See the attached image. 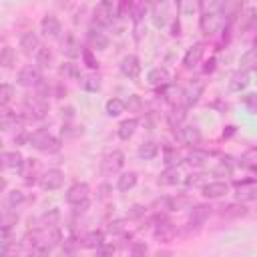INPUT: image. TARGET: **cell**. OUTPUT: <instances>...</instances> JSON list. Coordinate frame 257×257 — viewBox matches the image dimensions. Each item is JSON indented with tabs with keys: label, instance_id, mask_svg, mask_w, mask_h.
Segmentation results:
<instances>
[{
	"label": "cell",
	"instance_id": "obj_23",
	"mask_svg": "<svg viewBox=\"0 0 257 257\" xmlns=\"http://www.w3.org/2000/svg\"><path fill=\"white\" fill-rule=\"evenodd\" d=\"M78 82H80V88L82 90H86V92H98L100 90V76L98 74H86V76H80L78 78Z\"/></svg>",
	"mask_w": 257,
	"mask_h": 257
},
{
	"label": "cell",
	"instance_id": "obj_12",
	"mask_svg": "<svg viewBox=\"0 0 257 257\" xmlns=\"http://www.w3.org/2000/svg\"><path fill=\"white\" fill-rule=\"evenodd\" d=\"M90 195V187L86 183H74L68 191H66V203L74 205V203H80V201H86Z\"/></svg>",
	"mask_w": 257,
	"mask_h": 257
},
{
	"label": "cell",
	"instance_id": "obj_29",
	"mask_svg": "<svg viewBox=\"0 0 257 257\" xmlns=\"http://www.w3.org/2000/svg\"><path fill=\"white\" fill-rule=\"evenodd\" d=\"M38 151H40V153H48V155L58 153V151H60V139H56V137L48 135V137L38 145Z\"/></svg>",
	"mask_w": 257,
	"mask_h": 257
},
{
	"label": "cell",
	"instance_id": "obj_1",
	"mask_svg": "<svg viewBox=\"0 0 257 257\" xmlns=\"http://www.w3.org/2000/svg\"><path fill=\"white\" fill-rule=\"evenodd\" d=\"M24 112H26V118H30V120H42L48 114V102H46V98H42L38 94L26 96L24 98Z\"/></svg>",
	"mask_w": 257,
	"mask_h": 257
},
{
	"label": "cell",
	"instance_id": "obj_47",
	"mask_svg": "<svg viewBox=\"0 0 257 257\" xmlns=\"http://www.w3.org/2000/svg\"><path fill=\"white\" fill-rule=\"evenodd\" d=\"M20 203H24V193L22 191H10L8 193V205L10 207H16V205H20Z\"/></svg>",
	"mask_w": 257,
	"mask_h": 257
},
{
	"label": "cell",
	"instance_id": "obj_14",
	"mask_svg": "<svg viewBox=\"0 0 257 257\" xmlns=\"http://www.w3.org/2000/svg\"><path fill=\"white\" fill-rule=\"evenodd\" d=\"M219 26H221L219 14H215V12H203V16H201V32H203L205 36L215 34Z\"/></svg>",
	"mask_w": 257,
	"mask_h": 257
},
{
	"label": "cell",
	"instance_id": "obj_6",
	"mask_svg": "<svg viewBox=\"0 0 257 257\" xmlns=\"http://www.w3.org/2000/svg\"><path fill=\"white\" fill-rule=\"evenodd\" d=\"M62 183H64V173L60 169H48L40 177V187L44 191H56L62 187Z\"/></svg>",
	"mask_w": 257,
	"mask_h": 257
},
{
	"label": "cell",
	"instance_id": "obj_16",
	"mask_svg": "<svg viewBox=\"0 0 257 257\" xmlns=\"http://www.w3.org/2000/svg\"><path fill=\"white\" fill-rule=\"evenodd\" d=\"M20 48L24 50V54H36V50L40 48V38L36 36V32H24L20 36Z\"/></svg>",
	"mask_w": 257,
	"mask_h": 257
},
{
	"label": "cell",
	"instance_id": "obj_26",
	"mask_svg": "<svg viewBox=\"0 0 257 257\" xmlns=\"http://www.w3.org/2000/svg\"><path fill=\"white\" fill-rule=\"evenodd\" d=\"M247 84H249V72H247V70H237V72L233 74L231 82H229V88L235 90V92H239V90L247 88Z\"/></svg>",
	"mask_w": 257,
	"mask_h": 257
},
{
	"label": "cell",
	"instance_id": "obj_56",
	"mask_svg": "<svg viewBox=\"0 0 257 257\" xmlns=\"http://www.w3.org/2000/svg\"><path fill=\"white\" fill-rule=\"evenodd\" d=\"M235 133V126H227V131H223V137H231Z\"/></svg>",
	"mask_w": 257,
	"mask_h": 257
},
{
	"label": "cell",
	"instance_id": "obj_55",
	"mask_svg": "<svg viewBox=\"0 0 257 257\" xmlns=\"http://www.w3.org/2000/svg\"><path fill=\"white\" fill-rule=\"evenodd\" d=\"M145 251H147L145 245H139V247H133V249H131V253H145Z\"/></svg>",
	"mask_w": 257,
	"mask_h": 257
},
{
	"label": "cell",
	"instance_id": "obj_32",
	"mask_svg": "<svg viewBox=\"0 0 257 257\" xmlns=\"http://www.w3.org/2000/svg\"><path fill=\"white\" fill-rule=\"evenodd\" d=\"M16 223H18V213H16V211H12V209L0 211V227H4V229H12Z\"/></svg>",
	"mask_w": 257,
	"mask_h": 257
},
{
	"label": "cell",
	"instance_id": "obj_44",
	"mask_svg": "<svg viewBox=\"0 0 257 257\" xmlns=\"http://www.w3.org/2000/svg\"><path fill=\"white\" fill-rule=\"evenodd\" d=\"M185 183H187L189 187H203V185L207 183V175H201V173L189 175V177L185 179Z\"/></svg>",
	"mask_w": 257,
	"mask_h": 257
},
{
	"label": "cell",
	"instance_id": "obj_40",
	"mask_svg": "<svg viewBox=\"0 0 257 257\" xmlns=\"http://www.w3.org/2000/svg\"><path fill=\"white\" fill-rule=\"evenodd\" d=\"M50 60H52V52H50V48L40 46V48L36 50V64H38V66H48Z\"/></svg>",
	"mask_w": 257,
	"mask_h": 257
},
{
	"label": "cell",
	"instance_id": "obj_9",
	"mask_svg": "<svg viewBox=\"0 0 257 257\" xmlns=\"http://www.w3.org/2000/svg\"><path fill=\"white\" fill-rule=\"evenodd\" d=\"M118 68H120V72H122L126 78H137V76L141 74V60H139V56H135V54H126V56L120 60Z\"/></svg>",
	"mask_w": 257,
	"mask_h": 257
},
{
	"label": "cell",
	"instance_id": "obj_18",
	"mask_svg": "<svg viewBox=\"0 0 257 257\" xmlns=\"http://www.w3.org/2000/svg\"><path fill=\"white\" fill-rule=\"evenodd\" d=\"M169 70L167 68H161V66H157V68H151L149 70V74H147V82L149 84H153V86H165V84H169Z\"/></svg>",
	"mask_w": 257,
	"mask_h": 257
},
{
	"label": "cell",
	"instance_id": "obj_21",
	"mask_svg": "<svg viewBox=\"0 0 257 257\" xmlns=\"http://www.w3.org/2000/svg\"><path fill=\"white\" fill-rule=\"evenodd\" d=\"M36 169H38V161H36V159H22V163H20V167H18V171H20V175L26 179V183H34V173H36Z\"/></svg>",
	"mask_w": 257,
	"mask_h": 257
},
{
	"label": "cell",
	"instance_id": "obj_3",
	"mask_svg": "<svg viewBox=\"0 0 257 257\" xmlns=\"http://www.w3.org/2000/svg\"><path fill=\"white\" fill-rule=\"evenodd\" d=\"M112 0H100L96 6H94V10H92V20H94V24H98V26H108V24H112V18H114V8H112Z\"/></svg>",
	"mask_w": 257,
	"mask_h": 257
},
{
	"label": "cell",
	"instance_id": "obj_34",
	"mask_svg": "<svg viewBox=\"0 0 257 257\" xmlns=\"http://www.w3.org/2000/svg\"><path fill=\"white\" fill-rule=\"evenodd\" d=\"M102 241H104V233H102V231H90V233L82 239V245L88 247V249H96Z\"/></svg>",
	"mask_w": 257,
	"mask_h": 257
},
{
	"label": "cell",
	"instance_id": "obj_42",
	"mask_svg": "<svg viewBox=\"0 0 257 257\" xmlns=\"http://www.w3.org/2000/svg\"><path fill=\"white\" fill-rule=\"evenodd\" d=\"M253 24H255V8H249L245 14H241V28L253 30Z\"/></svg>",
	"mask_w": 257,
	"mask_h": 257
},
{
	"label": "cell",
	"instance_id": "obj_13",
	"mask_svg": "<svg viewBox=\"0 0 257 257\" xmlns=\"http://www.w3.org/2000/svg\"><path fill=\"white\" fill-rule=\"evenodd\" d=\"M211 205H195L193 209H191V215H189V227L193 229H197V227H201L207 219H209V215H211Z\"/></svg>",
	"mask_w": 257,
	"mask_h": 257
},
{
	"label": "cell",
	"instance_id": "obj_62",
	"mask_svg": "<svg viewBox=\"0 0 257 257\" xmlns=\"http://www.w3.org/2000/svg\"><path fill=\"white\" fill-rule=\"evenodd\" d=\"M112 2H114V0H112Z\"/></svg>",
	"mask_w": 257,
	"mask_h": 257
},
{
	"label": "cell",
	"instance_id": "obj_45",
	"mask_svg": "<svg viewBox=\"0 0 257 257\" xmlns=\"http://www.w3.org/2000/svg\"><path fill=\"white\" fill-rule=\"evenodd\" d=\"M124 106H126L128 110H133V112H139V110H141V106H143V100H141V96H139V94H131V96H128V100H124Z\"/></svg>",
	"mask_w": 257,
	"mask_h": 257
},
{
	"label": "cell",
	"instance_id": "obj_25",
	"mask_svg": "<svg viewBox=\"0 0 257 257\" xmlns=\"http://www.w3.org/2000/svg\"><path fill=\"white\" fill-rule=\"evenodd\" d=\"M104 110H106V114H108V116H120V114L126 110V106H124V100H122V98L112 96V98H108V100H106Z\"/></svg>",
	"mask_w": 257,
	"mask_h": 257
},
{
	"label": "cell",
	"instance_id": "obj_28",
	"mask_svg": "<svg viewBox=\"0 0 257 257\" xmlns=\"http://www.w3.org/2000/svg\"><path fill=\"white\" fill-rule=\"evenodd\" d=\"M62 52H64L68 58H74V56H78V54L82 52V48H80V42H78L74 36H68V38L62 42Z\"/></svg>",
	"mask_w": 257,
	"mask_h": 257
},
{
	"label": "cell",
	"instance_id": "obj_36",
	"mask_svg": "<svg viewBox=\"0 0 257 257\" xmlns=\"http://www.w3.org/2000/svg\"><path fill=\"white\" fill-rule=\"evenodd\" d=\"M239 165L245 167V169H249V171H253L255 165H257V151L255 149H249L247 153H243L241 159H239Z\"/></svg>",
	"mask_w": 257,
	"mask_h": 257
},
{
	"label": "cell",
	"instance_id": "obj_54",
	"mask_svg": "<svg viewBox=\"0 0 257 257\" xmlns=\"http://www.w3.org/2000/svg\"><path fill=\"white\" fill-rule=\"evenodd\" d=\"M213 68H215V58H211V60L207 62V66H205V72H213Z\"/></svg>",
	"mask_w": 257,
	"mask_h": 257
},
{
	"label": "cell",
	"instance_id": "obj_43",
	"mask_svg": "<svg viewBox=\"0 0 257 257\" xmlns=\"http://www.w3.org/2000/svg\"><path fill=\"white\" fill-rule=\"evenodd\" d=\"M165 163H167V167H171V165H179V163H181V155H179L175 149L167 147V149H165Z\"/></svg>",
	"mask_w": 257,
	"mask_h": 257
},
{
	"label": "cell",
	"instance_id": "obj_46",
	"mask_svg": "<svg viewBox=\"0 0 257 257\" xmlns=\"http://www.w3.org/2000/svg\"><path fill=\"white\" fill-rule=\"evenodd\" d=\"M80 54H82L84 64H86L88 68H96V66H98V60L92 56V50H90V48H82V52H80Z\"/></svg>",
	"mask_w": 257,
	"mask_h": 257
},
{
	"label": "cell",
	"instance_id": "obj_8",
	"mask_svg": "<svg viewBox=\"0 0 257 257\" xmlns=\"http://www.w3.org/2000/svg\"><path fill=\"white\" fill-rule=\"evenodd\" d=\"M201 191H203L205 199H221L229 193V185L223 183V181H209L201 187Z\"/></svg>",
	"mask_w": 257,
	"mask_h": 257
},
{
	"label": "cell",
	"instance_id": "obj_51",
	"mask_svg": "<svg viewBox=\"0 0 257 257\" xmlns=\"http://www.w3.org/2000/svg\"><path fill=\"white\" fill-rule=\"evenodd\" d=\"M255 98H257L255 94H247V96L243 98V102L247 104V108H249L251 112H255Z\"/></svg>",
	"mask_w": 257,
	"mask_h": 257
},
{
	"label": "cell",
	"instance_id": "obj_52",
	"mask_svg": "<svg viewBox=\"0 0 257 257\" xmlns=\"http://www.w3.org/2000/svg\"><path fill=\"white\" fill-rule=\"evenodd\" d=\"M108 231H110V233H124V227H122V221H114V223H110V227H108Z\"/></svg>",
	"mask_w": 257,
	"mask_h": 257
},
{
	"label": "cell",
	"instance_id": "obj_50",
	"mask_svg": "<svg viewBox=\"0 0 257 257\" xmlns=\"http://www.w3.org/2000/svg\"><path fill=\"white\" fill-rule=\"evenodd\" d=\"M28 137H30V135H28V133H26L24 128H20V131H18V135L14 137V143H16V145H22V143H28Z\"/></svg>",
	"mask_w": 257,
	"mask_h": 257
},
{
	"label": "cell",
	"instance_id": "obj_53",
	"mask_svg": "<svg viewBox=\"0 0 257 257\" xmlns=\"http://www.w3.org/2000/svg\"><path fill=\"white\" fill-rule=\"evenodd\" d=\"M141 215H145V207H141V205L133 207V211L128 213V217H141Z\"/></svg>",
	"mask_w": 257,
	"mask_h": 257
},
{
	"label": "cell",
	"instance_id": "obj_41",
	"mask_svg": "<svg viewBox=\"0 0 257 257\" xmlns=\"http://www.w3.org/2000/svg\"><path fill=\"white\" fill-rule=\"evenodd\" d=\"M12 243H16L14 237H12V229H4V227H0V251H6Z\"/></svg>",
	"mask_w": 257,
	"mask_h": 257
},
{
	"label": "cell",
	"instance_id": "obj_7",
	"mask_svg": "<svg viewBox=\"0 0 257 257\" xmlns=\"http://www.w3.org/2000/svg\"><path fill=\"white\" fill-rule=\"evenodd\" d=\"M177 128H179V131H177V139H179L181 143H185V145H199L201 139H203L201 131H199L197 126H193V124H181V126H177Z\"/></svg>",
	"mask_w": 257,
	"mask_h": 257
},
{
	"label": "cell",
	"instance_id": "obj_27",
	"mask_svg": "<svg viewBox=\"0 0 257 257\" xmlns=\"http://www.w3.org/2000/svg\"><path fill=\"white\" fill-rule=\"evenodd\" d=\"M221 217H225V219H237V217H245L247 215V207H243V205H225V207H221Z\"/></svg>",
	"mask_w": 257,
	"mask_h": 257
},
{
	"label": "cell",
	"instance_id": "obj_2",
	"mask_svg": "<svg viewBox=\"0 0 257 257\" xmlns=\"http://www.w3.org/2000/svg\"><path fill=\"white\" fill-rule=\"evenodd\" d=\"M124 167V153L122 151H112L102 157L100 161V173L102 177H112Z\"/></svg>",
	"mask_w": 257,
	"mask_h": 257
},
{
	"label": "cell",
	"instance_id": "obj_11",
	"mask_svg": "<svg viewBox=\"0 0 257 257\" xmlns=\"http://www.w3.org/2000/svg\"><path fill=\"white\" fill-rule=\"evenodd\" d=\"M203 54H205V44H203V42L193 44V46L185 52V56H183V66H185V68H195V66L203 60Z\"/></svg>",
	"mask_w": 257,
	"mask_h": 257
},
{
	"label": "cell",
	"instance_id": "obj_19",
	"mask_svg": "<svg viewBox=\"0 0 257 257\" xmlns=\"http://www.w3.org/2000/svg\"><path fill=\"white\" fill-rule=\"evenodd\" d=\"M181 171H179V167L177 165H171V167H167L161 175H159V185H167V187H171V185H177V183H181Z\"/></svg>",
	"mask_w": 257,
	"mask_h": 257
},
{
	"label": "cell",
	"instance_id": "obj_10",
	"mask_svg": "<svg viewBox=\"0 0 257 257\" xmlns=\"http://www.w3.org/2000/svg\"><path fill=\"white\" fill-rule=\"evenodd\" d=\"M60 30H62V24H60V20H58L54 14H46V16L40 20V32H42L44 36L56 38V36L60 34Z\"/></svg>",
	"mask_w": 257,
	"mask_h": 257
},
{
	"label": "cell",
	"instance_id": "obj_37",
	"mask_svg": "<svg viewBox=\"0 0 257 257\" xmlns=\"http://www.w3.org/2000/svg\"><path fill=\"white\" fill-rule=\"evenodd\" d=\"M60 74H64L66 78H72V80H78L80 78V68L76 62H64L60 66Z\"/></svg>",
	"mask_w": 257,
	"mask_h": 257
},
{
	"label": "cell",
	"instance_id": "obj_49",
	"mask_svg": "<svg viewBox=\"0 0 257 257\" xmlns=\"http://www.w3.org/2000/svg\"><path fill=\"white\" fill-rule=\"evenodd\" d=\"M94 251H96V255H112V253H114V247H112V245H106V243L102 241Z\"/></svg>",
	"mask_w": 257,
	"mask_h": 257
},
{
	"label": "cell",
	"instance_id": "obj_24",
	"mask_svg": "<svg viewBox=\"0 0 257 257\" xmlns=\"http://www.w3.org/2000/svg\"><path fill=\"white\" fill-rule=\"evenodd\" d=\"M137 155L143 159V161H151L159 155V145L153 143V141H147V143H141L139 149H137Z\"/></svg>",
	"mask_w": 257,
	"mask_h": 257
},
{
	"label": "cell",
	"instance_id": "obj_30",
	"mask_svg": "<svg viewBox=\"0 0 257 257\" xmlns=\"http://www.w3.org/2000/svg\"><path fill=\"white\" fill-rule=\"evenodd\" d=\"M88 44H90V48H94V50H104V48L108 46V38H106L102 32L90 30V32H88Z\"/></svg>",
	"mask_w": 257,
	"mask_h": 257
},
{
	"label": "cell",
	"instance_id": "obj_20",
	"mask_svg": "<svg viewBox=\"0 0 257 257\" xmlns=\"http://www.w3.org/2000/svg\"><path fill=\"white\" fill-rule=\"evenodd\" d=\"M137 181H139V175L135 173V171H128V173H122L118 179H116V189L120 191V193H128L135 185H137Z\"/></svg>",
	"mask_w": 257,
	"mask_h": 257
},
{
	"label": "cell",
	"instance_id": "obj_61",
	"mask_svg": "<svg viewBox=\"0 0 257 257\" xmlns=\"http://www.w3.org/2000/svg\"><path fill=\"white\" fill-rule=\"evenodd\" d=\"M0 149H2V141H0Z\"/></svg>",
	"mask_w": 257,
	"mask_h": 257
},
{
	"label": "cell",
	"instance_id": "obj_17",
	"mask_svg": "<svg viewBox=\"0 0 257 257\" xmlns=\"http://www.w3.org/2000/svg\"><path fill=\"white\" fill-rule=\"evenodd\" d=\"M201 92H203V82H199V80H193L183 92H181V96H183V102H185V106H191V104H195L197 100H199V96H201Z\"/></svg>",
	"mask_w": 257,
	"mask_h": 257
},
{
	"label": "cell",
	"instance_id": "obj_39",
	"mask_svg": "<svg viewBox=\"0 0 257 257\" xmlns=\"http://www.w3.org/2000/svg\"><path fill=\"white\" fill-rule=\"evenodd\" d=\"M14 96V86L8 84V82H0V106L8 104Z\"/></svg>",
	"mask_w": 257,
	"mask_h": 257
},
{
	"label": "cell",
	"instance_id": "obj_15",
	"mask_svg": "<svg viewBox=\"0 0 257 257\" xmlns=\"http://www.w3.org/2000/svg\"><path fill=\"white\" fill-rule=\"evenodd\" d=\"M22 124H24V120H22V116H18V114H14V112H0V131H20L22 128Z\"/></svg>",
	"mask_w": 257,
	"mask_h": 257
},
{
	"label": "cell",
	"instance_id": "obj_59",
	"mask_svg": "<svg viewBox=\"0 0 257 257\" xmlns=\"http://www.w3.org/2000/svg\"><path fill=\"white\" fill-rule=\"evenodd\" d=\"M197 2H199V4H203V2H205V0H197Z\"/></svg>",
	"mask_w": 257,
	"mask_h": 257
},
{
	"label": "cell",
	"instance_id": "obj_60",
	"mask_svg": "<svg viewBox=\"0 0 257 257\" xmlns=\"http://www.w3.org/2000/svg\"><path fill=\"white\" fill-rule=\"evenodd\" d=\"M211 2H213V4H217V0H211Z\"/></svg>",
	"mask_w": 257,
	"mask_h": 257
},
{
	"label": "cell",
	"instance_id": "obj_5",
	"mask_svg": "<svg viewBox=\"0 0 257 257\" xmlns=\"http://www.w3.org/2000/svg\"><path fill=\"white\" fill-rule=\"evenodd\" d=\"M235 197L245 203V201H255L257 199V185L255 179H247V181H237L235 183Z\"/></svg>",
	"mask_w": 257,
	"mask_h": 257
},
{
	"label": "cell",
	"instance_id": "obj_57",
	"mask_svg": "<svg viewBox=\"0 0 257 257\" xmlns=\"http://www.w3.org/2000/svg\"><path fill=\"white\" fill-rule=\"evenodd\" d=\"M4 189H6V179H4L2 175H0V193H2Z\"/></svg>",
	"mask_w": 257,
	"mask_h": 257
},
{
	"label": "cell",
	"instance_id": "obj_38",
	"mask_svg": "<svg viewBox=\"0 0 257 257\" xmlns=\"http://www.w3.org/2000/svg\"><path fill=\"white\" fill-rule=\"evenodd\" d=\"M255 64H257V60H255V48H249V50L241 56V70L251 72V70L255 68Z\"/></svg>",
	"mask_w": 257,
	"mask_h": 257
},
{
	"label": "cell",
	"instance_id": "obj_31",
	"mask_svg": "<svg viewBox=\"0 0 257 257\" xmlns=\"http://www.w3.org/2000/svg\"><path fill=\"white\" fill-rule=\"evenodd\" d=\"M16 62V52L12 46H4L0 48V66L2 68H12Z\"/></svg>",
	"mask_w": 257,
	"mask_h": 257
},
{
	"label": "cell",
	"instance_id": "obj_22",
	"mask_svg": "<svg viewBox=\"0 0 257 257\" xmlns=\"http://www.w3.org/2000/svg\"><path fill=\"white\" fill-rule=\"evenodd\" d=\"M137 126H139V120H137V118H124V120L118 124V128H116V135H118V139H122V141H128V139L135 135Z\"/></svg>",
	"mask_w": 257,
	"mask_h": 257
},
{
	"label": "cell",
	"instance_id": "obj_48",
	"mask_svg": "<svg viewBox=\"0 0 257 257\" xmlns=\"http://www.w3.org/2000/svg\"><path fill=\"white\" fill-rule=\"evenodd\" d=\"M72 207H74V211H72L74 215H84V213H86V209L90 207V203H88V199H86V201H80V203H74Z\"/></svg>",
	"mask_w": 257,
	"mask_h": 257
},
{
	"label": "cell",
	"instance_id": "obj_4",
	"mask_svg": "<svg viewBox=\"0 0 257 257\" xmlns=\"http://www.w3.org/2000/svg\"><path fill=\"white\" fill-rule=\"evenodd\" d=\"M40 80H42V74H40L38 64H26L16 76V82L20 86H36Z\"/></svg>",
	"mask_w": 257,
	"mask_h": 257
},
{
	"label": "cell",
	"instance_id": "obj_33",
	"mask_svg": "<svg viewBox=\"0 0 257 257\" xmlns=\"http://www.w3.org/2000/svg\"><path fill=\"white\" fill-rule=\"evenodd\" d=\"M185 116H187V112H185V106H173V110L169 112V124L171 126H181L183 124V120H185Z\"/></svg>",
	"mask_w": 257,
	"mask_h": 257
},
{
	"label": "cell",
	"instance_id": "obj_35",
	"mask_svg": "<svg viewBox=\"0 0 257 257\" xmlns=\"http://www.w3.org/2000/svg\"><path fill=\"white\" fill-rule=\"evenodd\" d=\"M207 159H209V153H205V151H193V153H189V155L185 157V161H187L189 165H193V167L205 165Z\"/></svg>",
	"mask_w": 257,
	"mask_h": 257
},
{
	"label": "cell",
	"instance_id": "obj_58",
	"mask_svg": "<svg viewBox=\"0 0 257 257\" xmlns=\"http://www.w3.org/2000/svg\"><path fill=\"white\" fill-rule=\"evenodd\" d=\"M173 2H175V6H177V8H181V0H173Z\"/></svg>",
	"mask_w": 257,
	"mask_h": 257
}]
</instances>
